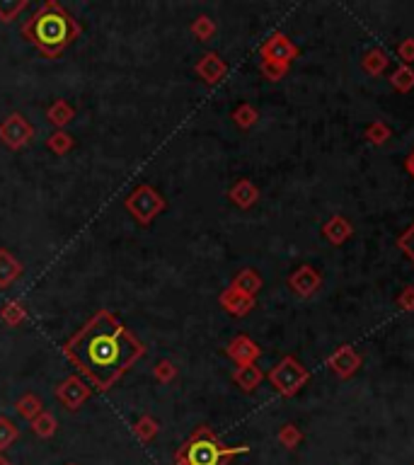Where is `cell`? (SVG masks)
Listing matches in <instances>:
<instances>
[{"instance_id":"6da1fadb","label":"cell","mask_w":414,"mask_h":465,"mask_svg":"<svg viewBox=\"0 0 414 465\" xmlns=\"http://www.w3.org/2000/svg\"><path fill=\"white\" fill-rule=\"evenodd\" d=\"M66 354L82 373L107 390L136 359L143 356V344L109 313H97L66 344Z\"/></svg>"},{"instance_id":"7a4b0ae2","label":"cell","mask_w":414,"mask_h":465,"mask_svg":"<svg viewBox=\"0 0 414 465\" xmlns=\"http://www.w3.org/2000/svg\"><path fill=\"white\" fill-rule=\"evenodd\" d=\"M80 27L58 3H49L29 20L25 27V37L32 39L46 56H58L63 49L78 37Z\"/></svg>"},{"instance_id":"3957f363","label":"cell","mask_w":414,"mask_h":465,"mask_svg":"<svg viewBox=\"0 0 414 465\" xmlns=\"http://www.w3.org/2000/svg\"><path fill=\"white\" fill-rule=\"evenodd\" d=\"M238 453H247V446H235L228 449L218 441L214 434L206 427H201L192 439L187 441V446L180 451V456L187 465H226L230 458Z\"/></svg>"},{"instance_id":"277c9868","label":"cell","mask_w":414,"mask_h":465,"mask_svg":"<svg viewBox=\"0 0 414 465\" xmlns=\"http://www.w3.org/2000/svg\"><path fill=\"white\" fill-rule=\"evenodd\" d=\"M269 381L276 388V393H281L283 398H291L310 381V371L295 356H283L274 368L269 371Z\"/></svg>"},{"instance_id":"5b68a950","label":"cell","mask_w":414,"mask_h":465,"mask_svg":"<svg viewBox=\"0 0 414 465\" xmlns=\"http://www.w3.org/2000/svg\"><path fill=\"white\" fill-rule=\"evenodd\" d=\"M262 61H271V63H281V66H291V63L298 58V46L293 44L286 34L281 32H274L271 37L264 41L262 49Z\"/></svg>"},{"instance_id":"8992f818","label":"cell","mask_w":414,"mask_h":465,"mask_svg":"<svg viewBox=\"0 0 414 465\" xmlns=\"http://www.w3.org/2000/svg\"><path fill=\"white\" fill-rule=\"evenodd\" d=\"M322 286V276L312 264H300L298 269H293L288 276V288L298 298H312Z\"/></svg>"},{"instance_id":"52a82bcc","label":"cell","mask_w":414,"mask_h":465,"mask_svg":"<svg viewBox=\"0 0 414 465\" xmlns=\"http://www.w3.org/2000/svg\"><path fill=\"white\" fill-rule=\"evenodd\" d=\"M361 363H364V359H361V354L352 344L339 346V349L327 359V368L332 371L339 381H349L352 376H356Z\"/></svg>"},{"instance_id":"ba28073f","label":"cell","mask_w":414,"mask_h":465,"mask_svg":"<svg viewBox=\"0 0 414 465\" xmlns=\"http://www.w3.org/2000/svg\"><path fill=\"white\" fill-rule=\"evenodd\" d=\"M126 206L134 211L136 219L148 223L163 209V199L158 197V192H153L151 187H141V190H136L131 197L126 199Z\"/></svg>"},{"instance_id":"9c48e42d","label":"cell","mask_w":414,"mask_h":465,"mask_svg":"<svg viewBox=\"0 0 414 465\" xmlns=\"http://www.w3.org/2000/svg\"><path fill=\"white\" fill-rule=\"evenodd\" d=\"M322 235H325V238H327V243H329V245L339 247V245H344L347 240L354 235V226H352V221H349L347 216L334 214V216H329V219L325 221V226H322Z\"/></svg>"},{"instance_id":"30bf717a","label":"cell","mask_w":414,"mask_h":465,"mask_svg":"<svg viewBox=\"0 0 414 465\" xmlns=\"http://www.w3.org/2000/svg\"><path fill=\"white\" fill-rule=\"evenodd\" d=\"M259 354H262V349H259L250 337H245V334L235 337L233 342L228 344V356L233 359L238 366H250V363L257 361Z\"/></svg>"},{"instance_id":"8fae6325","label":"cell","mask_w":414,"mask_h":465,"mask_svg":"<svg viewBox=\"0 0 414 465\" xmlns=\"http://www.w3.org/2000/svg\"><path fill=\"white\" fill-rule=\"evenodd\" d=\"M221 305L228 310L230 315H247L250 310L254 308V298L252 296H245L242 291H238V288H226L223 291V296H221Z\"/></svg>"},{"instance_id":"7c38bea8","label":"cell","mask_w":414,"mask_h":465,"mask_svg":"<svg viewBox=\"0 0 414 465\" xmlns=\"http://www.w3.org/2000/svg\"><path fill=\"white\" fill-rule=\"evenodd\" d=\"M390 66V56L386 49H369L361 58V68H364L366 75H371V78H378V75H383Z\"/></svg>"},{"instance_id":"4fadbf2b","label":"cell","mask_w":414,"mask_h":465,"mask_svg":"<svg viewBox=\"0 0 414 465\" xmlns=\"http://www.w3.org/2000/svg\"><path fill=\"white\" fill-rule=\"evenodd\" d=\"M0 133H3V138L8 141L10 146H20L25 143V141L32 136V128L27 126L25 119H20V116H10L8 121L0 126Z\"/></svg>"},{"instance_id":"5bb4252c","label":"cell","mask_w":414,"mask_h":465,"mask_svg":"<svg viewBox=\"0 0 414 465\" xmlns=\"http://www.w3.org/2000/svg\"><path fill=\"white\" fill-rule=\"evenodd\" d=\"M56 395L61 398V403L66 405L68 410H75V407H78V405L82 403V400L87 398V388L82 385L78 378H68L66 383L58 388Z\"/></svg>"},{"instance_id":"9a60e30c","label":"cell","mask_w":414,"mask_h":465,"mask_svg":"<svg viewBox=\"0 0 414 465\" xmlns=\"http://www.w3.org/2000/svg\"><path fill=\"white\" fill-rule=\"evenodd\" d=\"M230 199H233V204H238L240 209H250V206L257 204L259 190L250 180H240V182H235L233 190H230Z\"/></svg>"},{"instance_id":"2e32d148","label":"cell","mask_w":414,"mask_h":465,"mask_svg":"<svg viewBox=\"0 0 414 465\" xmlns=\"http://www.w3.org/2000/svg\"><path fill=\"white\" fill-rule=\"evenodd\" d=\"M197 70H199V75L206 82H218V80L223 78V75H226V63H223L216 54H206L199 61Z\"/></svg>"},{"instance_id":"e0dca14e","label":"cell","mask_w":414,"mask_h":465,"mask_svg":"<svg viewBox=\"0 0 414 465\" xmlns=\"http://www.w3.org/2000/svg\"><path fill=\"white\" fill-rule=\"evenodd\" d=\"M233 381H235V383H238L245 393H252L254 388H257V385L264 381V373H262V368H259L257 363H250V366H240L238 371H235V373H233Z\"/></svg>"},{"instance_id":"ac0fdd59","label":"cell","mask_w":414,"mask_h":465,"mask_svg":"<svg viewBox=\"0 0 414 465\" xmlns=\"http://www.w3.org/2000/svg\"><path fill=\"white\" fill-rule=\"evenodd\" d=\"M262 276H259L254 269H242V272L235 276L233 279V288H238V291H242L245 296H257L259 291H262Z\"/></svg>"},{"instance_id":"d6986e66","label":"cell","mask_w":414,"mask_h":465,"mask_svg":"<svg viewBox=\"0 0 414 465\" xmlns=\"http://www.w3.org/2000/svg\"><path fill=\"white\" fill-rule=\"evenodd\" d=\"M390 85H393V90L402 92V95H407V92L414 87V68L412 66H400L390 73Z\"/></svg>"},{"instance_id":"ffe728a7","label":"cell","mask_w":414,"mask_h":465,"mask_svg":"<svg viewBox=\"0 0 414 465\" xmlns=\"http://www.w3.org/2000/svg\"><path fill=\"white\" fill-rule=\"evenodd\" d=\"M364 136H366V141H369L371 146L381 148V146H386L388 141L393 138V128H390L386 121H371L369 126H366Z\"/></svg>"},{"instance_id":"44dd1931","label":"cell","mask_w":414,"mask_h":465,"mask_svg":"<svg viewBox=\"0 0 414 465\" xmlns=\"http://www.w3.org/2000/svg\"><path fill=\"white\" fill-rule=\"evenodd\" d=\"M17 272H20V267L13 262V257H10L5 250H0V286L10 284V281L17 276Z\"/></svg>"},{"instance_id":"7402d4cb","label":"cell","mask_w":414,"mask_h":465,"mask_svg":"<svg viewBox=\"0 0 414 465\" xmlns=\"http://www.w3.org/2000/svg\"><path fill=\"white\" fill-rule=\"evenodd\" d=\"M395 245H398V250L414 264V223L400 233V238L395 240Z\"/></svg>"},{"instance_id":"603a6c76","label":"cell","mask_w":414,"mask_h":465,"mask_svg":"<svg viewBox=\"0 0 414 465\" xmlns=\"http://www.w3.org/2000/svg\"><path fill=\"white\" fill-rule=\"evenodd\" d=\"M233 119H235V124H238V126L250 128V126H254V124H257L259 114H257V109H254L252 104H242V107L235 109Z\"/></svg>"},{"instance_id":"cb8c5ba5","label":"cell","mask_w":414,"mask_h":465,"mask_svg":"<svg viewBox=\"0 0 414 465\" xmlns=\"http://www.w3.org/2000/svg\"><path fill=\"white\" fill-rule=\"evenodd\" d=\"M279 439H281V444L286 446V449H295V446L300 444V439H303V434L298 432V427H293V425H286V427L281 429Z\"/></svg>"},{"instance_id":"d4e9b609","label":"cell","mask_w":414,"mask_h":465,"mask_svg":"<svg viewBox=\"0 0 414 465\" xmlns=\"http://www.w3.org/2000/svg\"><path fill=\"white\" fill-rule=\"evenodd\" d=\"M398 56L402 61V66H412L414 63V37L402 39L398 44Z\"/></svg>"},{"instance_id":"484cf974","label":"cell","mask_w":414,"mask_h":465,"mask_svg":"<svg viewBox=\"0 0 414 465\" xmlns=\"http://www.w3.org/2000/svg\"><path fill=\"white\" fill-rule=\"evenodd\" d=\"M15 437H17V429L13 427V422H8V420L0 417V451L8 449V446L15 441Z\"/></svg>"},{"instance_id":"4316f807","label":"cell","mask_w":414,"mask_h":465,"mask_svg":"<svg viewBox=\"0 0 414 465\" xmlns=\"http://www.w3.org/2000/svg\"><path fill=\"white\" fill-rule=\"evenodd\" d=\"M192 29H194V34H197L199 39H204V41H206V39H211V37H214L216 25L209 20V17H199V20L194 22V27H192Z\"/></svg>"},{"instance_id":"83f0119b","label":"cell","mask_w":414,"mask_h":465,"mask_svg":"<svg viewBox=\"0 0 414 465\" xmlns=\"http://www.w3.org/2000/svg\"><path fill=\"white\" fill-rule=\"evenodd\" d=\"M288 68H291V66H281V63L262 61V73L267 75L269 80H281V78H286Z\"/></svg>"},{"instance_id":"f1b7e54d","label":"cell","mask_w":414,"mask_h":465,"mask_svg":"<svg viewBox=\"0 0 414 465\" xmlns=\"http://www.w3.org/2000/svg\"><path fill=\"white\" fill-rule=\"evenodd\" d=\"M398 305L405 313H414V286H405L400 291V296H398Z\"/></svg>"},{"instance_id":"f546056e","label":"cell","mask_w":414,"mask_h":465,"mask_svg":"<svg viewBox=\"0 0 414 465\" xmlns=\"http://www.w3.org/2000/svg\"><path fill=\"white\" fill-rule=\"evenodd\" d=\"M54 420H51L49 415H41L39 420H34V432L39 434V437H51L54 434Z\"/></svg>"},{"instance_id":"4dcf8cb0","label":"cell","mask_w":414,"mask_h":465,"mask_svg":"<svg viewBox=\"0 0 414 465\" xmlns=\"http://www.w3.org/2000/svg\"><path fill=\"white\" fill-rule=\"evenodd\" d=\"M156 432H158V425L153 420H148V417H143V420L138 422V427H136V437H141L143 441L151 439Z\"/></svg>"},{"instance_id":"1f68e13d","label":"cell","mask_w":414,"mask_h":465,"mask_svg":"<svg viewBox=\"0 0 414 465\" xmlns=\"http://www.w3.org/2000/svg\"><path fill=\"white\" fill-rule=\"evenodd\" d=\"M27 3H0V20L10 22L15 17V13H20Z\"/></svg>"},{"instance_id":"d6a6232c","label":"cell","mask_w":414,"mask_h":465,"mask_svg":"<svg viewBox=\"0 0 414 465\" xmlns=\"http://www.w3.org/2000/svg\"><path fill=\"white\" fill-rule=\"evenodd\" d=\"M39 407H41V405H39V403H37V400H34V398H25V400H22L20 405H17V410H20L22 415H27V417H34V415H37V412H39Z\"/></svg>"},{"instance_id":"836d02e7","label":"cell","mask_w":414,"mask_h":465,"mask_svg":"<svg viewBox=\"0 0 414 465\" xmlns=\"http://www.w3.org/2000/svg\"><path fill=\"white\" fill-rule=\"evenodd\" d=\"M70 119V111L66 109V104H58V107L51 109V121L56 124H66Z\"/></svg>"},{"instance_id":"e575fe53","label":"cell","mask_w":414,"mask_h":465,"mask_svg":"<svg viewBox=\"0 0 414 465\" xmlns=\"http://www.w3.org/2000/svg\"><path fill=\"white\" fill-rule=\"evenodd\" d=\"M51 148H58V151H63V148H68V138H66V133H58V138H51Z\"/></svg>"},{"instance_id":"d590c367","label":"cell","mask_w":414,"mask_h":465,"mask_svg":"<svg viewBox=\"0 0 414 465\" xmlns=\"http://www.w3.org/2000/svg\"><path fill=\"white\" fill-rule=\"evenodd\" d=\"M405 170H407V175L414 180V148L410 151V155L405 158Z\"/></svg>"},{"instance_id":"8d00e7d4","label":"cell","mask_w":414,"mask_h":465,"mask_svg":"<svg viewBox=\"0 0 414 465\" xmlns=\"http://www.w3.org/2000/svg\"><path fill=\"white\" fill-rule=\"evenodd\" d=\"M175 465H187V463H185V461H182V458H177V463H175Z\"/></svg>"},{"instance_id":"74e56055","label":"cell","mask_w":414,"mask_h":465,"mask_svg":"<svg viewBox=\"0 0 414 465\" xmlns=\"http://www.w3.org/2000/svg\"><path fill=\"white\" fill-rule=\"evenodd\" d=\"M0 465H10V461H5V458H0Z\"/></svg>"}]
</instances>
